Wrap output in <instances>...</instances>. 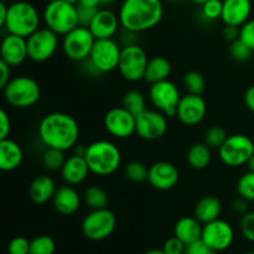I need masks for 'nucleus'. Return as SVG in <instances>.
Returning a JSON list of instances; mask_svg holds the SVG:
<instances>
[{
	"mask_svg": "<svg viewBox=\"0 0 254 254\" xmlns=\"http://www.w3.org/2000/svg\"><path fill=\"white\" fill-rule=\"evenodd\" d=\"M117 226L116 215L108 208L92 210L82 222V232L89 241L99 242L111 237Z\"/></svg>",
	"mask_w": 254,
	"mask_h": 254,
	"instance_id": "obj_11",
	"label": "nucleus"
},
{
	"mask_svg": "<svg viewBox=\"0 0 254 254\" xmlns=\"http://www.w3.org/2000/svg\"><path fill=\"white\" fill-rule=\"evenodd\" d=\"M245 254H254V252H247V253H245Z\"/></svg>",
	"mask_w": 254,
	"mask_h": 254,
	"instance_id": "obj_62",
	"label": "nucleus"
},
{
	"mask_svg": "<svg viewBox=\"0 0 254 254\" xmlns=\"http://www.w3.org/2000/svg\"><path fill=\"white\" fill-rule=\"evenodd\" d=\"M30 243H31V241L22 237V236L14 237L7 245V254H29Z\"/></svg>",
	"mask_w": 254,
	"mask_h": 254,
	"instance_id": "obj_40",
	"label": "nucleus"
},
{
	"mask_svg": "<svg viewBox=\"0 0 254 254\" xmlns=\"http://www.w3.org/2000/svg\"><path fill=\"white\" fill-rule=\"evenodd\" d=\"M203 225L195 216L181 217L174 227V236L183 241L186 246L201 240Z\"/></svg>",
	"mask_w": 254,
	"mask_h": 254,
	"instance_id": "obj_26",
	"label": "nucleus"
},
{
	"mask_svg": "<svg viewBox=\"0 0 254 254\" xmlns=\"http://www.w3.org/2000/svg\"><path fill=\"white\" fill-rule=\"evenodd\" d=\"M11 131V119L5 109L0 111V140L9 138Z\"/></svg>",
	"mask_w": 254,
	"mask_h": 254,
	"instance_id": "obj_46",
	"label": "nucleus"
},
{
	"mask_svg": "<svg viewBox=\"0 0 254 254\" xmlns=\"http://www.w3.org/2000/svg\"><path fill=\"white\" fill-rule=\"evenodd\" d=\"M116 2V0H101V6H108Z\"/></svg>",
	"mask_w": 254,
	"mask_h": 254,
	"instance_id": "obj_57",
	"label": "nucleus"
},
{
	"mask_svg": "<svg viewBox=\"0 0 254 254\" xmlns=\"http://www.w3.org/2000/svg\"><path fill=\"white\" fill-rule=\"evenodd\" d=\"M254 154V143L245 134L228 135L227 140L218 149L221 161L230 168H238L248 163Z\"/></svg>",
	"mask_w": 254,
	"mask_h": 254,
	"instance_id": "obj_7",
	"label": "nucleus"
},
{
	"mask_svg": "<svg viewBox=\"0 0 254 254\" xmlns=\"http://www.w3.org/2000/svg\"><path fill=\"white\" fill-rule=\"evenodd\" d=\"M64 1H67V2H71V4H74V5H78L79 0H64Z\"/></svg>",
	"mask_w": 254,
	"mask_h": 254,
	"instance_id": "obj_59",
	"label": "nucleus"
},
{
	"mask_svg": "<svg viewBox=\"0 0 254 254\" xmlns=\"http://www.w3.org/2000/svg\"><path fill=\"white\" fill-rule=\"evenodd\" d=\"M163 250L166 254H185L186 245L176 236H173L165 241Z\"/></svg>",
	"mask_w": 254,
	"mask_h": 254,
	"instance_id": "obj_44",
	"label": "nucleus"
},
{
	"mask_svg": "<svg viewBox=\"0 0 254 254\" xmlns=\"http://www.w3.org/2000/svg\"><path fill=\"white\" fill-rule=\"evenodd\" d=\"M11 79V66L0 60V88H4Z\"/></svg>",
	"mask_w": 254,
	"mask_h": 254,
	"instance_id": "obj_48",
	"label": "nucleus"
},
{
	"mask_svg": "<svg viewBox=\"0 0 254 254\" xmlns=\"http://www.w3.org/2000/svg\"><path fill=\"white\" fill-rule=\"evenodd\" d=\"M169 129L168 117L158 109H146L136 116L135 134L146 141H155L163 138Z\"/></svg>",
	"mask_w": 254,
	"mask_h": 254,
	"instance_id": "obj_14",
	"label": "nucleus"
},
{
	"mask_svg": "<svg viewBox=\"0 0 254 254\" xmlns=\"http://www.w3.org/2000/svg\"><path fill=\"white\" fill-rule=\"evenodd\" d=\"M57 188L54 179L49 175H39L31 181L29 188V196L36 205H44L52 201Z\"/></svg>",
	"mask_w": 254,
	"mask_h": 254,
	"instance_id": "obj_25",
	"label": "nucleus"
},
{
	"mask_svg": "<svg viewBox=\"0 0 254 254\" xmlns=\"http://www.w3.org/2000/svg\"><path fill=\"white\" fill-rule=\"evenodd\" d=\"M223 37H225L228 42H233L236 41V40H238L240 39V27L226 25V27L223 29Z\"/></svg>",
	"mask_w": 254,
	"mask_h": 254,
	"instance_id": "obj_50",
	"label": "nucleus"
},
{
	"mask_svg": "<svg viewBox=\"0 0 254 254\" xmlns=\"http://www.w3.org/2000/svg\"><path fill=\"white\" fill-rule=\"evenodd\" d=\"M119 27H122V25L118 15L107 7H99L88 29L96 40H102L113 39L118 34Z\"/></svg>",
	"mask_w": 254,
	"mask_h": 254,
	"instance_id": "obj_20",
	"label": "nucleus"
},
{
	"mask_svg": "<svg viewBox=\"0 0 254 254\" xmlns=\"http://www.w3.org/2000/svg\"><path fill=\"white\" fill-rule=\"evenodd\" d=\"M74 154L79 156H84L86 155V151H87V146L84 145H76L74 146Z\"/></svg>",
	"mask_w": 254,
	"mask_h": 254,
	"instance_id": "obj_54",
	"label": "nucleus"
},
{
	"mask_svg": "<svg viewBox=\"0 0 254 254\" xmlns=\"http://www.w3.org/2000/svg\"><path fill=\"white\" fill-rule=\"evenodd\" d=\"M99 7H89V6H84V5H81V4L77 5V15H78L79 26L88 27L89 25H91L93 17L96 16Z\"/></svg>",
	"mask_w": 254,
	"mask_h": 254,
	"instance_id": "obj_42",
	"label": "nucleus"
},
{
	"mask_svg": "<svg viewBox=\"0 0 254 254\" xmlns=\"http://www.w3.org/2000/svg\"><path fill=\"white\" fill-rule=\"evenodd\" d=\"M55 210L64 216H71L79 210L82 203V198L76 189L71 185L61 186L55 192L52 198Z\"/></svg>",
	"mask_w": 254,
	"mask_h": 254,
	"instance_id": "obj_22",
	"label": "nucleus"
},
{
	"mask_svg": "<svg viewBox=\"0 0 254 254\" xmlns=\"http://www.w3.org/2000/svg\"><path fill=\"white\" fill-rule=\"evenodd\" d=\"M24 161L22 148L12 139L0 140V170L10 173L21 166Z\"/></svg>",
	"mask_w": 254,
	"mask_h": 254,
	"instance_id": "obj_24",
	"label": "nucleus"
},
{
	"mask_svg": "<svg viewBox=\"0 0 254 254\" xmlns=\"http://www.w3.org/2000/svg\"><path fill=\"white\" fill-rule=\"evenodd\" d=\"M183 84L186 92L191 94H202L206 88L205 77L197 71H189L184 74Z\"/></svg>",
	"mask_w": 254,
	"mask_h": 254,
	"instance_id": "obj_33",
	"label": "nucleus"
},
{
	"mask_svg": "<svg viewBox=\"0 0 254 254\" xmlns=\"http://www.w3.org/2000/svg\"><path fill=\"white\" fill-rule=\"evenodd\" d=\"M252 14L251 0H223L221 20L225 25L241 27L250 20Z\"/></svg>",
	"mask_w": 254,
	"mask_h": 254,
	"instance_id": "obj_21",
	"label": "nucleus"
},
{
	"mask_svg": "<svg viewBox=\"0 0 254 254\" xmlns=\"http://www.w3.org/2000/svg\"><path fill=\"white\" fill-rule=\"evenodd\" d=\"M166 1H171V2H176V1H181V0H166Z\"/></svg>",
	"mask_w": 254,
	"mask_h": 254,
	"instance_id": "obj_60",
	"label": "nucleus"
},
{
	"mask_svg": "<svg viewBox=\"0 0 254 254\" xmlns=\"http://www.w3.org/2000/svg\"><path fill=\"white\" fill-rule=\"evenodd\" d=\"M144 254H166V253L164 252V250H149Z\"/></svg>",
	"mask_w": 254,
	"mask_h": 254,
	"instance_id": "obj_56",
	"label": "nucleus"
},
{
	"mask_svg": "<svg viewBox=\"0 0 254 254\" xmlns=\"http://www.w3.org/2000/svg\"><path fill=\"white\" fill-rule=\"evenodd\" d=\"M201 15L207 21H216L221 19L223 7V0H208L203 5H201Z\"/></svg>",
	"mask_w": 254,
	"mask_h": 254,
	"instance_id": "obj_39",
	"label": "nucleus"
},
{
	"mask_svg": "<svg viewBox=\"0 0 254 254\" xmlns=\"http://www.w3.org/2000/svg\"><path fill=\"white\" fill-rule=\"evenodd\" d=\"M201 240L216 252H223L232 246L235 240L233 227L225 220H218L203 225Z\"/></svg>",
	"mask_w": 254,
	"mask_h": 254,
	"instance_id": "obj_16",
	"label": "nucleus"
},
{
	"mask_svg": "<svg viewBox=\"0 0 254 254\" xmlns=\"http://www.w3.org/2000/svg\"><path fill=\"white\" fill-rule=\"evenodd\" d=\"M180 179V173L173 163L156 161L149 168L148 181L155 190L169 191L175 188Z\"/></svg>",
	"mask_w": 254,
	"mask_h": 254,
	"instance_id": "obj_18",
	"label": "nucleus"
},
{
	"mask_svg": "<svg viewBox=\"0 0 254 254\" xmlns=\"http://www.w3.org/2000/svg\"><path fill=\"white\" fill-rule=\"evenodd\" d=\"M7 10H9V6L4 1L0 2V26L1 27H4L5 21H6Z\"/></svg>",
	"mask_w": 254,
	"mask_h": 254,
	"instance_id": "obj_52",
	"label": "nucleus"
},
{
	"mask_svg": "<svg viewBox=\"0 0 254 254\" xmlns=\"http://www.w3.org/2000/svg\"><path fill=\"white\" fill-rule=\"evenodd\" d=\"M138 32H134L130 31V30H126L122 27V31H121V37H119V45L122 47L124 46H129V45H136L139 44L138 39L135 36H138Z\"/></svg>",
	"mask_w": 254,
	"mask_h": 254,
	"instance_id": "obj_47",
	"label": "nucleus"
},
{
	"mask_svg": "<svg viewBox=\"0 0 254 254\" xmlns=\"http://www.w3.org/2000/svg\"><path fill=\"white\" fill-rule=\"evenodd\" d=\"M66 151H62L60 149L46 148V150L42 154V164L45 168L50 171H59L64 168L66 163Z\"/></svg>",
	"mask_w": 254,
	"mask_h": 254,
	"instance_id": "obj_32",
	"label": "nucleus"
},
{
	"mask_svg": "<svg viewBox=\"0 0 254 254\" xmlns=\"http://www.w3.org/2000/svg\"><path fill=\"white\" fill-rule=\"evenodd\" d=\"M39 138L46 148L67 151L78 143L79 126L72 116L62 112L46 114L39 124Z\"/></svg>",
	"mask_w": 254,
	"mask_h": 254,
	"instance_id": "obj_1",
	"label": "nucleus"
},
{
	"mask_svg": "<svg viewBox=\"0 0 254 254\" xmlns=\"http://www.w3.org/2000/svg\"><path fill=\"white\" fill-rule=\"evenodd\" d=\"M96 37L88 27L77 26L62 39V51L71 61L83 62L89 59Z\"/></svg>",
	"mask_w": 254,
	"mask_h": 254,
	"instance_id": "obj_9",
	"label": "nucleus"
},
{
	"mask_svg": "<svg viewBox=\"0 0 254 254\" xmlns=\"http://www.w3.org/2000/svg\"><path fill=\"white\" fill-rule=\"evenodd\" d=\"M253 51L242 41L241 39L231 42L230 45V56L236 62H247L252 57Z\"/></svg>",
	"mask_w": 254,
	"mask_h": 254,
	"instance_id": "obj_38",
	"label": "nucleus"
},
{
	"mask_svg": "<svg viewBox=\"0 0 254 254\" xmlns=\"http://www.w3.org/2000/svg\"><path fill=\"white\" fill-rule=\"evenodd\" d=\"M212 149L203 141V143H196L189 149L188 151V163L195 170H203L207 168L212 160Z\"/></svg>",
	"mask_w": 254,
	"mask_h": 254,
	"instance_id": "obj_29",
	"label": "nucleus"
},
{
	"mask_svg": "<svg viewBox=\"0 0 254 254\" xmlns=\"http://www.w3.org/2000/svg\"><path fill=\"white\" fill-rule=\"evenodd\" d=\"M222 212V203L220 198L216 196H205L196 203L193 216L200 221L202 225L218 220Z\"/></svg>",
	"mask_w": 254,
	"mask_h": 254,
	"instance_id": "obj_27",
	"label": "nucleus"
},
{
	"mask_svg": "<svg viewBox=\"0 0 254 254\" xmlns=\"http://www.w3.org/2000/svg\"><path fill=\"white\" fill-rule=\"evenodd\" d=\"M118 16L123 29L138 34L148 31L163 20V0H123Z\"/></svg>",
	"mask_w": 254,
	"mask_h": 254,
	"instance_id": "obj_2",
	"label": "nucleus"
},
{
	"mask_svg": "<svg viewBox=\"0 0 254 254\" xmlns=\"http://www.w3.org/2000/svg\"><path fill=\"white\" fill-rule=\"evenodd\" d=\"M89 170L84 156H79L73 154L72 156L66 159L64 168L61 169V175L67 185L76 186L83 183L88 178Z\"/></svg>",
	"mask_w": 254,
	"mask_h": 254,
	"instance_id": "obj_23",
	"label": "nucleus"
},
{
	"mask_svg": "<svg viewBox=\"0 0 254 254\" xmlns=\"http://www.w3.org/2000/svg\"><path fill=\"white\" fill-rule=\"evenodd\" d=\"M122 106L126 109H128L130 113L134 116H139L146 111V98L140 91L138 89H129L124 93L123 98H122Z\"/></svg>",
	"mask_w": 254,
	"mask_h": 254,
	"instance_id": "obj_31",
	"label": "nucleus"
},
{
	"mask_svg": "<svg viewBox=\"0 0 254 254\" xmlns=\"http://www.w3.org/2000/svg\"><path fill=\"white\" fill-rule=\"evenodd\" d=\"M84 159L92 174L109 176L113 175L121 166L122 153L113 141L97 140L87 145Z\"/></svg>",
	"mask_w": 254,
	"mask_h": 254,
	"instance_id": "obj_3",
	"label": "nucleus"
},
{
	"mask_svg": "<svg viewBox=\"0 0 254 254\" xmlns=\"http://www.w3.org/2000/svg\"><path fill=\"white\" fill-rule=\"evenodd\" d=\"M41 15L39 10L27 1H15L9 5L7 17L4 29L7 34H14L21 37H29L40 29Z\"/></svg>",
	"mask_w": 254,
	"mask_h": 254,
	"instance_id": "obj_4",
	"label": "nucleus"
},
{
	"mask_svg": "<svg viewBox=\"0 0 254 254\" xmlns=\"http://www.w3.org/2000/svg\"><path fill=\"white\" fill-rule=\"evenodd\" d=\"M46 1L47 2H49V1H55V0H46Z\"/></svg>",
	"mask_w": 254,
	"mask_h": 254,
	"instance_id": "obj_63",
	"label": "nucleus"
},
{
	"mask_svg": "<svg viewBox=\"0 0 254 254\" xmlns=\"http://www.w3.org/2000/svg\"><path fill=\"white\" fill-rule=\"evenodd\" d=\"M1 91L5 102L14 108H31L41 98V87L29 76L14 77Z\"/></svg>",
	"mask_w": 254,
	"mask_h": 254,
	"instance_id": "obj_5",
	"label": "nucleus"
},
{
	"mask_svg": "<svg viewBox=\"0 0 254 254\" xmlns=\"http://www.w3.org/2000/svg\"><path fill=\"white\" fill-rule=\"evenodd\" d=\"M252 208H253V211H254V200L252 201Z\"/></svg>",
	"mask_w": 254,
	"mask_h": 254,
	"instance_id": "obj_61",
	"label": "nucleus"
},
{
	"mask_svg": "<svg viewBox=\"0 0 254 254\" xmlns=\"http://www.w3.org/2000/svg\"><path fill=\"white\" fill-rule=\"evenodd\" d=\"M191 1H193L195 4H198V5H203L205 2H207L208 0H191Z\"/></svg>",
	"mask_w": 254,
	"mask_h": 254,
	"instance_id": "obj_58",
	"label": "nucleus"
},
{
	"mask_svg": "<svg viewBox=\"0 0 254 254\" xmlns=\"http://www.w3.org/2000/svg\"><path fill=\"white\" fill-rule=\"evenodd\" d=\"M122 46L113 39L96 40L88 61L99 74L118 69Z\"/></svg>",
	"mask_w": 254,
	"mask_h": 254,
	"instance_id": "obj_12",
	"label": "nucleus"
},
{
	"mask_svg": "<svg viewBox=\"0 0 254 254\" xmlns=\"http://www.w3.org/2000/svg\"><path fill=\"white\" fill-rule=\"evenodd\" d=\"M240 39L254 52V19H250L240 27Z\"/></svg>",
	"mask_w": 254,
	"mask_h": 254,
	"instance_id": "obj_43",
	"label": "nucleus"
},
{
	"mask_svg": "<svg viewBox=\"0 0 254 254\" xmlns=\"http://www.w3.org/2000/svg\"><path fill=\"white\" fill-rule=\"evenodd\" d=\"M246 166H247L248 171H253V173H254V154L252 155V158L248 160V163L246 164Z\"/></svg>",
	"mask_w": 254,
	"mask_h": 254,
	"instance_id": "obj_55",
	"label": "nucleus"
},
{
	"mask_svg": "<svg viewBox=\"0 0 254 254\" xmlns=\"http://www.w3.org/2000/svg\"><path fill=\"white\" fill-rule=\"evenodd\" d=\"M83 201L87 207L91 210H101V208H107L109 202L108 193L99 186H89L86 189L83 193Z\"/></svg>",
	"mask_w": 254,
	"mask_h": 254,
	"instance_id": "obj_30",
	"label": "nucleus"
},
{
	"mask_svg": "<svg viewBox=\"0 0 254 254\" xmlns=\"http://www.w3.org/2000/svg\"><path fill=\"white\" fill-rule=\"evenodd\" d=\"M42 19L46 27L56 32L59 36H64L69 31L79 26L77 5L67 2L64 0H55V1L47 2L42 12Z\"/></svg>",
	"mask_w": 254,
	"mask_h": 254,
	"instance_id": "obj_6",
	"label": "nucleus"
},
{
	"mask_svg": "<svg viewBox=\"0 0 254 254\" xmlns=\"http://www.w3.org/2000/svg\"><path fill=\"white\" fill-rule=\"evenodd\" d=\"M237 192L240 197L252 202L254 200V173L247 171L237 181Z\"/></svg>",
	"mask_w": 254,
	"mask_h": 254,
	"instance_id": "obj_36",
	"label": "nucleus"
},
{
	"mask_svg": "<svg viewBox=\"0 0 254 254\" xmlns=\"http://www.w3.org/2000/svg\"><path fill=\"white\" fill-rule=\"evenodd\" d=\"M171 69H173V67H171L170 61L166 57H153L148 62L144 81H146L150 84L156 83V82L165 81V79H169V77H170Z\"/></svg>",
	"mask_w": 254,
	"mask_h": 254,
	"instance_id": "obj_28",
	"label": "nucleus"
},
{
	"mask_svg": "<svg viewBox=\"0 0 254 254\" xmlns=\"http://www.w3.org/2000/svg\"><path fill=\"white\" fill-rule=\"evenodd\" d=\"M103 124L109 135L117 139H128L135 134L136 117L123 106L113 107L104 116Z\"/></svg>",
	"mask_w": 254,
	"mask_h": 254,
	"instance_id": "obj_15",
	"label": "nucleus"
},
{
	"mask_svg": "<svg viewBox=\"0 0 254 254\" xmlns=\"http://www.w3.org/2000/svg\"><path fill=\"white\" fill-rule=\"evenodd\" d=\"M243 101H245L246 107H247L252 113H254V84H252L251 87H248L247 91L245 92Z\"/></svg>",
	"mask_w": 254,
	"mask_h": 254,
	"instance_id": "obj_51",
	"label": "nucleus"
},
{
	"mask_svg": "<svg viewBox=\"0 0 254 254\" xmlns=\"http://www.w3.org/2000/svg\"><path fill=\"white\" fill-rule=\"evenodd\" d=\"M78 4L89 7H99L101 6V0H79Z\"/></svg>",
	"mask_w": 254,
	"mask_h": 254,
	"instance_id": "obj_53",
	"label": "nucleus"
},
{
	"mask_svg": "<svg viewBox=\"0 0 254 254\" xmlns=\"http://www.w3.org/2000/svg\"><path fill=\"white\" fill-rule=\"evenodd\" d=\"M185 254H218V252H216L210 246L206 245L202 240H198L191 245L186 246Z\"/></svg>",
	"mask_w": 254,
	"mask_h": 254,
	"instance_id": "obj_45",
	"label": "nucleus"
},
{
	"mask_svg": "<svg viewBox=\"0 0 254 254\" xmlns=\"http://www.w3.org/2000/svg\"><path fill=\"white\" fill-rule=\"evenodd\" d=\"M179 87L170 79L150 84L149 101L155 109L165 114L168 118L176 117L179 102L181 99Z\"/></svg>",
	"mask_w": 254,
	"mask_h": 254,
	"instance_id": "obj_10",
	"label": "nucleus"
},
{
	"mask_svg": "<svg viewBox=\"0 0 254 254\" xmlns=\"http://www.w3.org/2000/svg\"><path fill=\"white\" fill-rule=\"evenodd\" d=\"M207 113V103L202 94L186 93L179 102L176 117L188 127H195L205 119Z\"/></svg>",
	"mask_w": 254,
	"mask_h": 254,
	"instance_id": "obj_17",
	"label": "nucleus"
},
{
	"mask_svg": "<svg viewBox=\"0 0 254 254\" xmlns=\"http://www.w3.org/2000/svg\"><path fill=\"white\" fill-rule=\"evenodd\" d=\"M124 175L133 183H143V181H148L149 168H146L145 164L141 161H130L124 168Z\"/></svg>",
	"mask_w": 254,
	"mask_h": 254,
	"instance_id": "obj_34",
	"label": "nucleus"
},
{
	"mask_svg": "<svg viewBox=\"0 0 254 254\" xmlns=\"http://www.w3.org/2000/svg\"><path fill=\"white\" fill-rule=\"evenodd\" d=\"M0 57H1L0 60L6 62L11 67H17L24 64L25 60L29 59L26 37L7 34L1 41Z\"/></svg>",
	"mask_w": 254,
	"mask_h": 254,
	"instance_id": "obj_19",
	"label": "nucleus"
},
{
	"mask_svg": "<svg viewBox=\"0 0 254 254\" xmlns=\"http://www.w3.org/2000/svg\"><path fill=\"white\" fill-rule=\"evenodd\" d=\"M55 251H56V243L54 238L42 235L31 240L29 254H55Z\"/></svg>",
	"mask_w": 254,
	"mask_h": 254,
	"instance_id": "obj_35",
	"label": "nucleus"
},
{
	"mask_svg": "<svg viewBox=\"0 0 254 254\" xmlns=\"http://www.w3.org/2000/svg\"><path fill=\"white\" fill-rule=\"evenodd\" d=\"M27 52L31 61L41 64L56 54L60 45L59 35L49 27H40L27 37Z\"/></svg>",
	"mask_w": 254,
	"mask_h": 254,
	"instance_id": "obj_13",
	"label": "nucleus"
},
{
	"mask_svg": "<svg viewBox=\"0 0 254 254\" xmlns=\"http://www.w3.org/2000/svg\"><path fill=\"white\" fill-rule=\"evenodd\" d=\"M248 202H250V201L245 200L243 197L237 198V200L233 201L232 210L235 211L236 213H238V215H246L247 212H250V205H248Z\"/></svg>",
	"mask_w": 254,
	"mask_h": 254,
	"instance_id": "obj_49",
	"label": "nucleus"
},
{
	"mask_svg": "<svg viewBox=\"0 0 254 254\" xmlns=\"http://www.w3.org/2000/svg\"><path fill=\"white\" fill-rule=\"evenodd\" d=\"M241 232L250 242H254V211L247 212L241 218Z\"/></svg>",
	"mask_w": 254,
	"mask_h": 254,
	"instance_id": "obj_41",
	"label": "nucleus"
},
{
	"mask_svg": "<svg viewBox=\"0 0 254 254\" xmlns=\"http://www.w3.org/2000/svg\"><path fill=\"white\" fill-rule=\"evenodd\" d=\"M149 57L145 50L139 44L122 47L118 71L128 82H139L144 79Z\"/></svg>",
	"mask_w": 254,
	"mask_h": 254,
	"instance_id": "obj_8",
	"label": "nucleus"
},
{
	"mask_svg": "<svg viewBox=\"0 0 254 254\" xmlns=\"http://www.w3.org/2000/svg\"><path fill=\"white\" fill-rule=\"evenodd\" d=\"M228 135L226 133L225 129L222 127H218V126H213L211 127L210 129H207V131L205 133V141L211 149H220L221 146L223 145L226 140H227Z\"/></svg>",
	"mask_w": 254,
	"mask_h": 254,
	"instance_id": "obj_37",
	"label": "nucleus"
}]
</instances>
